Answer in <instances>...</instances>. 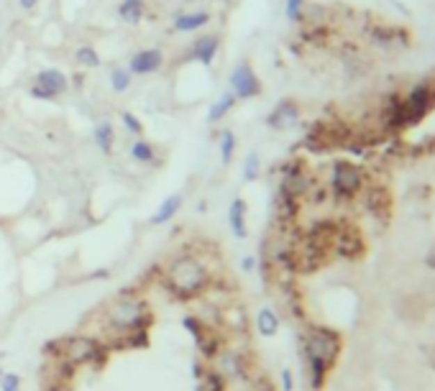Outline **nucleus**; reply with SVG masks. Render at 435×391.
I'll list each match as a JSON object with an SVG mask.
<instances>
[{
  "instance_id": "19",
  "label": "nucleus",
  "mask_w": 435,
  "mask_h": 391,
  "mask_svg": "<svg viewBox=\"0 0 435 391\" xmlns=\"http://www.w3.org/2000/svg\"><path fill=\"white\" fill-rule=\"evenodd\" d=\"M128 157L134 159L136 164H143V166H151V164H161V159L157 157V146L146 138H136L131 146H128Z\"/></svg>"
},
{
  "instance_id": "9",
  "label": "nucleus",
  "mask_w": 435,
  "mask_h": 391,
  "mask_svg": "<svg viewBox=\"0 0 435 391\" xmlns=\"http://www.w3.org/2000/svg\"><path fill=\"white\" fill-rule=\"evenodd\" d=\"M164 51L159 47H146L139 49L131 59H128V72L134 77H149V74H157L161 67H164Z\"/></svg>"
},
{
  "instance_id": "32",
  "label": "nucleus",
  "mask_w": 435,
  "mask_h": 391,
  "mask_svg": "<svg viewBox=\"0 0 435 391\" xmlns=\"http://www.w3.org/2000/svg\"><path fill=\"white\" fill-rule=\"evenodd\" d=\"M294 381H292V371L290 368H282V391H292Z\"/></svg>"
},
{
  "instance_id": "14",
  "label": "nucleus",
  "mask_w": 435,
  "mask_h": 391,
  "mask_svg": "<svg viewBox=\"0 0 435 391\" xmlns=\"http://www.w3.org/2000/svg\"><path fill=\"white\" fill-rule=\"evenodd\" d=\"M182 202H184V197L182 192H174V195L164 197L161 202H159V207L154 210V215L149 218V223L154 228L159 225H166V223H172L174 218H177V212L182 210Z\"/></svg>"
},
{
  "instance_id": "6",
  "label": "nucleus",
  "mask_w": 435,
  "mask_h": 391,
  "mask_svg": "<svg viewBox=\"0 0 435 391\" xmlns=\"http://www.w3.org/2000/svg\"><path fill=\"white\" fill-rule=\"evenodd\" d=\"M182 328L190 333V337L195 340V348H198L200 358L205 360V363H210V360L221 353V348L226 345V333L218 328H210V325H205V322L200 320L198 314L190 312L182 317Z\"/></svg>"
},
{
  "instance_id": "35",
  "label": "nucleus",
  "mask_w": 435,
  "mask_h": 391,
  "mask_svg": "<svg viewBox=\"0 0 435 391\" xmlns=\"http://www.w3.org/2000/svg\"><path fill=\"white\" fill-rule=\"evenodd\" d=\"M72 82H74L77 87H82V82H85V74H82V72H77V74L72 77Z\"/></svg>"
},
{
  "instance_id": "7",
  "label": "nucleus",
  "mask_w": 435,
  "mask_h": 391,
  "mask_svg": "<svg viewBox=\"0 0 435 391\" xmlns=\"http://www.w3.org/2000/svg\"><path fill=\"white\" fill-rule=\"evenodd\" d=\"M364 187V174L358 166H354L351 161H335L331 174V192L338 200H351L356 197Z\"/></svg>"
},
{
  "instance_id": "22",
  "label": "nucleus",
  "mask_w": 435,
  "mask_h": 391,
  "mask_svg": "<svg viewBox=\"0 0 435 391\" xmlns=\"http://www.w3.org/2000/svg\"><path fill=\"white\" fill-rule=\"evenodd\" d=\"M93 141L103 154H113V149H116V128H113L111 120H100L93 128Z\"/></svg>"
},
{
  "instance_id": "36",
  "label": "nucleus",
  "mask_w": 435,
  "mask_h": 391,
  "mask_svg": "<svg viewBox=\"0 0 435 391\" xmlns=\"http://www.w3.org/2000/svg\"><path fill=\"white\" fill-rule=\"evenodd\" d=\"M207 210V202L205 200H200V205H198V212H205Z\"/></svg>"
},
{
  "instance_id": "26",
  "label": "nucleus",
  "mask_w": 435,
  "mask_h": 391,
  "mask_svg": "<svg viewBox=\"0 0 435 391\" xmlns=\"http://www.w3.org/2000/svg\"><path fill=\"white\" fill-rule=\"evenodd\" d=\"M261 174V157L259 151H248L244 159V182H256Z\"/></svg>"
},
{
  "instance_id": "13",
  "label": "nucleus",
  "mask_w": 435,
  "mask_h": 391,
  "mask_svg": "<svg viewBox=\"0 0 435 391\" xmlns=\"http://www.w3.org/2000/svg\"><path fill=\"white\" fill-rule=\"evenodd\" d=\"M297 118H300V108H297V102L294 100H279L277 108L267 115V125H269L271 131H285V128H290Z\"/></svg>"
},
{
  "instance_id": "11",
  "label": "nucleus",
  "mask_w": 435,
  "mask_h": 391,
  "mask_svg": "<svg viewBox=\"0 0 435 391\" xmlns=\"http://www.w3.org/2000/svg\"><path fill=\"white\" fill-rule=\"evenodd\" d=\"M221 44H223V39L218 33H205V36L195 39L190 51L184 54V62H198V64H203V67H210V64L215 62L218 51H221Z\"/></svg>"
},
{
  "instance_id": "28",
  "label": "nucleus",
  "mask_w": 435,
  "mask_h": 391,
  "mask_svg": "<svg viewBox=\"0 0 435 391\" xmlns=\"http://www.w3.org/2000/svg\"><path fill=\"white\" fill-rule=\"evenodd\" d=\"M244 391H277V389H274V383L264 374H251L248 381L244 383Z\"/></svg>"
},
{
  "instance_id": "27",
  "label": "nucleus",
  "mask_w": 435,
  "mask_h": 391,
  "mask_svg": "<svg viewBox=\"0 0 435 391\" xmlns=\"http://www.w3.org/2000/svg\"><path fill=\"white\" fill-rule=\"evenodd\" d=\"M120 123L126 125V131H128V134H134L136 138H141V136H143L141 118L136 115V113H131V110H120Z\"/></svg>"
},
{
  "instance_id": "21",
  "label": "nucleus",
  "mask_w": 435,
  "mask_h": 391,
  "mask_svg": "<svg viewBox=\"0 0 435 391\" xmlns=\"http://www.w3.org/2000/svg\"><path fill=\"white\" fill-rule=\"evenodd\" d=\"M238 105V100H236V95L230 93V90H226V93L218 97V100L210 105V110H207V115H205V120H207V125H215V123H221L223 118L226 115H230L233 113V108Z\"/></svg>"
},
{
  "instance_id": "31",
  "label": "nucleus",
  "mask_w": 435,
  "mask_h": 391,
  "mask_svg": "<svg viewBox=\"0 0 435 391\" xmlns=\"http://www.w3.org/2000/svg\"><path fill=\"white\" fill-rule=\"evenodd\" d=\"M302 3H305V0H287L285 13L290 21H302Z\"/></svg>"
},
{
  "instance_id": "30",
  "label": "nucleus",
  "mask_w": 435,
  "mask_h": 391,
  "mask_svg": "<svg viewBox=\"0 0 435 391\" xmlns=\"http://www.w3.org/2000/svg\"><path fill=\"white\" fill-rule=\"evenodd\" d=\"M29 95H31L33 100H44V102H54V100H59V95L49 93L47 87H41V85H31V87H29Z\"/></svg>"
},
{
  "instance_id": "29",
  "label": "nucleus",
  "mask_w": 435,
  "mask_h": 391,
  "mask_svg": "<svg viewBox=\"0 0 435 391\" xmlns=\"http://www.w3.org/2000/svg\"><path fill=\"white\" fill-rule=\"evenodd\" d=\"M21 376L13 374V371H6L3 374V381H0V391H21Z\"/></svg>"
},
{
  "instance_id": "4",
  "label": "nucleus",
  "mask_w": 435,
  "mask_h": 391,
  "mask_svg": "<svg viewBox=\"0 0 435 391\" xmlns=\"http://www.w3.org/2000/svg\"><path fill=\"white\" fill-rule=\"evenodd\" d=\"M54 356L56 363L67 366L70 371H77V368L93 366L100 368L103 360L108 358V345L95 335H70L64 340H52V343L44 348V356Z\"/></svg>"
},
{
  "instance_id": "1",
  "label": "nucleus",
  "mask_w": 435,
  "mask_h": 391,
  "mask_svg": "<svg viewBox=\"0 0 435 391\" xmlns=\"http://www.w3.org/2000/svg\"><path fill=\"white\" fill-rule=\"evenodd\" d=\"M159 284L172 294L177 302H198L200 297H205L207 289L213 287L215 276L207 266V261L200 256L198 250L184 248L180 253H174L169 258L161 271Z\"/></svg>"
},
{
  "instance_id": "37",
  "label": "nucleus",
  "mask_w": 435,
  "mask_h": 391,
  "mask_svg": "<svg viewBox=\"0 0 435 391\" xmlns=\"http://www.w3.org/2000/svg\"><path fill=\"white\" fill-rule=\"evenodd\" d=\"M3 374H6V371H3V368H0V381H3Z\"/></svg>"
},
{
  "instance_id": "10",
  "label": "nucleus",
  "mask_w": 435,
  "mask_h": 391,
  "mask_svg": "<svg viewBox=\"0 0 435 391\" xmlns=\"http://www.w3.org/2000/svg\"><path fill=\"white\" fill-rule=\"evenodd\" d=\"M221 330L226 333V337L230 335H244L248 330V314H246L244 305L236 299H228L226 305H221Z\"/></svg>"
},
{
  "instance_id": "23",
  "label": "nucleus",
  "mask_w": 435,
  "mask_h": 391,
  "mask_svg": "<svg viewBox=\"0 0 435 391\" xmlns=\"http://www.w3.org/2000/svg\"><path fill=\"white\" fill-rule=\"evenodd\" d=\"M74 64L82 72H87V70H97L103 64V59H100V54H97V49L93 44H79L74 49Z\"/></svg>"
},
{
  "instance_id": "38",
  "label": "nucleus",
  "mask_w": 435,
  "mask_h": 391,
  "mask_svg": "<svg viewBox=\"0 0 435 391\" xmlns=\"http://www.w3.org/2000/svg\"><path fill=\"white\" fill-rule=\"evenodd\" d=\"M187 3H190V0H187Z\"/></svg>"
},
{
  "instance_id": "5",
  "label": "nucleus",
  "mask_w": 435,
  "mask_h": 391,
  "mask_svg": "<svg viewBox=\"0 0 435 391\" xmlns=\"http://www.w3.org/2000/svg\"><path fill=\"white\" fill-rule=\"evenodd\" d=\"M207 366L213 368L215 374L221 376L228 386H241V383L248 381V376L253 374V368H251V363H248V358H246V353H241L238 348H233V345H223L221 353H218Z\"/></svg>"
},
{
  "instance_id": "8",
  "label": "nucleus",
  "mask_w": 435,
  "mask_h": 391,
  "mask_svg": "<svg viewBox=\"0 0 435 391\" xmlns=\"http://www.w3.org/2000/svg\"><path fill=\"white\" fill-rule=\"evenodd\" d=\"M228 87L230 93L236 95V100H253V97H259L264 93V85H261L259 74L253 72L251 62L248 59H241V62L230 70L228 74Z\"/></svg>"
},
{
  "instance_id": "16",
  "label": "nucleus",
  "mask_w": 435,
  "mask_h": 391,
  "mask_svg": "<svg viewBox=\"0 0 435 391\" xmlns=\"http://www.w3.org/2000/svg\"><path fill=\"white\" fill-rule=\"evenodd\" d=\"M246 215H248V205H246L244 197H236V200L228 205V225H230V233L236 235L238 241H244L246 235H248Z\"/></svg>"
},
{
  "instance_id": "17",
  "label": "nucleus",
  "mask_w": 435,
  "mask_h": 391,
  "mask_svg": "<svg viewBox=\"0 0 435 391\" xmlns=\"http://www.w3.org/2000/svg\"><path fill=\"white\" fill-rule=\"evenodd\" d=\"M213 21V13L210 10H190V13H180V16L174 18V31L177 33H192L207 26Z\"/></svg>"
},
{
  "instance_id": "34",
  "label": "nucleus",
  "mask_w": 435,
  "mask_h": 391,
  "mask_svg": "<svg viewBox=\"0 0 435 391\" xmlns=\"http://www.w3.org/2000/svg\"><path fill=\"white\" fill-rule=\"evenodd\" d=\"M39 6V0H18V8L21 10H33Z\"/></svg>"
},
{
  "instance_id": "24",
  "label": "nucleus",
  "mask_w": 435,
  "mask_h": 391,
  "mask_svg": "<svg viewBox=\"0 0 435 391\" xmlns=\"http://www.w3.org/2000/svg\"><path fill=\"white\" fill-rule=\"evenodd\" d=\"M236 134L230 131V128H223L221 134H218V151H221V164L223 166H230L233 157H236Z\"/></svg>"
},
{
  "instance_id": "2",
  "label": "nucleus",
  "mask_w": 435,
  "mask_h": 391,
  "mask_svg": "<svg viewBox=\"0 0 435 391\" xmlns=\"http://www.w3.org/2000/svg\"><path fill=\"white\" fill-rule=\"evenodd\" d=\"M151 307L149 302L139 294V292H120L118 297L113 299L111 305H105L103 310V333L100 337L108 351H111V343L120 340V337L131 335V333H139V330H149L151 328Z\"/></svg>"
},
{
  "instance_id": "20",
  "label": "nucleus",
  "mask_w": 435,
  "mask_h": 391,
  "mask_svg": "<svg viewBox=\"0 0 435 391\" xmlns=\"http://www.w3.org/2000/svg\"><path fill=\"white\" fill-rule=\"evenodd\" d=\"M146 0H120L118 3V18L126 26H139L146 18Z\"/></svg>"
},
{
  "instance_id": "15",
  "label": "nucleus",
  "mask_w": 435,
  "mask_h": 391,
  "mask_svg": "<svg viewBox=\"0 0 435 391\" xmlns=\"http://www.w3.org/2000/svg\"><path fill=\"white\" fill-rule=\"evenodd\" d=\"M33 85L47 87L49 93H54V95H64L67 90H70V77H67V74H64L62 70L47 67V70L36 72V77H33Z\"/></svg>"
},
{
  "instance_id": "25",
  "label": "nucleus",
  "mask_w": 435,
  "mask_h": 391,
  "mask_svg": "<svg viewBox=\"0 0 435 391\" xmlns=\"http://www.w3.org/2000/svg\"><path fill=\"white\" fill-rule=\"evenodd\" d=\"M108 79H111L113 93H118V95L128 93V87L134 85V74L128 72V67H113Z\"/></svg>"
},
{
  "instance_id": "18",
  "label": "nucleus",
  "mask_w": 435,
  "mask_h": 391,
  "mask_svg": "<svg viewBox=\"0 0 435 391\" xmlns=\"http://www.w3.org/2000/svg\"><path fill=\"white\" fill-rule=\"evenodd\" d=\"M279 325H282L279 312L269 305L261 307L259 312H256V317H253V328H256V333L261 337H274L279 333Z\"/></svg>"
},
{
  "instance_id": "3",
  "label": "nucleus",
  "mask_w": 435,
  "mask_h": 391,
  "mask_svg": "<svg viewBox=\"0 0 435 391\" xmlns=\"http://www.w3.org/2000/svg\"><path fill=\"white\" fill-rule=\"evenodd\" d=\"M302 353L310 366V386L313 389H323L325 376L338 360L340 353V337L331 328H320V325H310L302 335Z\"/></svg>"
},
{
  "instance_id": "33",
  "label": "nucleus",
  "mask_w": 435,
  "mask_h": 391,
  "mask_svg": "<svg viewBox=\"0 0 435 391\" xmlns=\"http://www.w3.org/2000/svg\"><path fill=\"white\" fill-rule=\"evenodd\" d=\"M241 269H244V271H253V269H256V258H253V256H244V258H241Z\"/></svg>"
},
{
  "instance_id": "12",
  "label": "nucleus",
  "mask_w": 435,
  "mask_h": 391,
  "mask_svg": "<svg viewBox=\"0 0 435 391\" xmlns=\"http://www.w3.org/2000/svg\"><path fill=\"white\" fill-rule=\"evenodd\" d=\"M333 250L343 258H356L364 250V241L358 235L356 228L351 225H335V241H333Z\"/></svg>"
}]
</instances>
